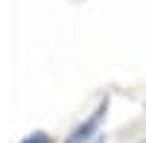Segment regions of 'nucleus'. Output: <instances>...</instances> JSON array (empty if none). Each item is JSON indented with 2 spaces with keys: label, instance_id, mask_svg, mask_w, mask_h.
I'll use <instances>...</instances> for the list:
<instances>
[{
  "label": "nucleus",
  "instance_id": "1",
  "mask_svg": "<svg viewBox=\"0 0 146 143\" xmlns=\"http://www.w3.org/2000/svg\"><path fill=\"white\" fill-rule=\"evenodd\" d=\"M105 111H108V99H102L100 105H96V111L88 117V120H85V123H79L76 128H73V132H70V137H67V143H88V140L96 134V128H100V123H102Z\"/></svg>",
  "mask_w": 146,
  "mask_h": 143
},
{
  "label": "nucleus",
  "instance_id": "2",
  "mask_svg": "<svg viewBox=\"0 0 146 143\" xmlns=\"http://www.w3.org/2000/svg\"><path fill=\"white\" fill-rule=\"evenodd\" d=\"M23 143H53V140L47 137L44 132H35V134H29V137H23Z\"/></svg>",
  "mask_w": 146,
  "mask_h": 143
}]
</instances>
